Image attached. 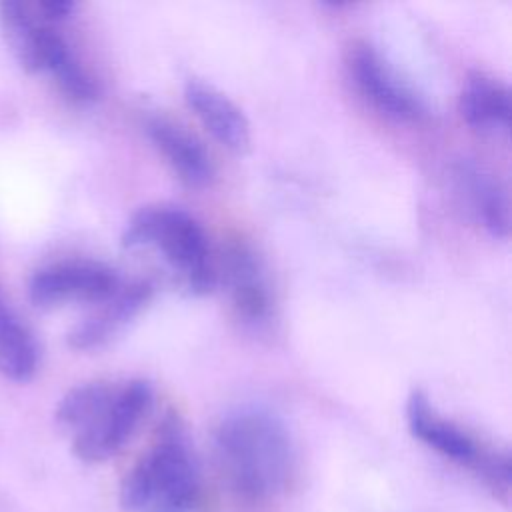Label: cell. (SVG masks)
Wrapping results in <instances>:
<instances>
[{"instance_id": "15", "label": "cell", "mask_w": 512, "mask_h": 512, "mask_svg": "<svg viewBox=\"0 0 512 512\" xmlns=\"http://www.w3.org/2000/svg\"><path fill=\"white\" fill-rule=\"evenodd\" d=\"M38 344L0 290V374L26 382L38 368Z\"/></svg>"}, {"instance_id": "2", "label": "cell", "mask_w": 512, "mask_h": 512, "mask_svg": "<svg viewBox=\"0 0 512 512\" xmlns=\"http://www.w3.org/2000/svg\"><path fill=\"white\" fill-rule=\"evenodd\" d=\"M120 244L128 250L154 248L192 294H206L218 282L202 224L176 204L156 202L136 210Z\"/></svg>"}, {"instance_id": "6", "label": "cell", "mask_w": 512, "mask_h": 512, "mask_svg": "<svg viewBox=\"0 0 512 512\" xmlns=\"http://www.w3.org/2000/svg\"><path fill=\"white\" fill-rule=\"evenodd\" d=\"M154 390L148 380L132 378L114 386L94 416L72 434V450L84 462H104L134 434L152 406Z\"/></svg>"}, {"instance_id": "12", "label": "cell", "mask_w": 512, "mask_h": 512, "mask_svg": "<svg viewBox=\"0 0 512 512\" xmlns=\"http://www.w3.org/2000/svg\"><path fill=\"white\" fill-rule=\"evenodd\" d=\"M454 180L476 220L492 236L506 238L510 232V200L504 184L468 160L454 166Z\"/></svg>"}, {"instance_id": "9", "label": "cell", "mask_w": 512, "mask_h": 512, "mask_svg": "<svg viewBox=\"0 0 512 512\" xmlns=\"http://www.w3.org/2000/svg\"><path fill=\"white\" fill-rule=\"evenodd\" d=\"M142 126L154 148L166 158L184 184L192 188L210 184L214 178V162L192 132L162 112L146 114Z\"/></svg>"}, {"instance_id": "4", "label": "cell", "mask_w": 512, "mask_h": 512, "mask_svg": "<svg viewBox=\"0 0 512 512\" xmlns=\"http://www.w3.org/2000/svg\"><path fill=\"white\" fill-rule=\"evenodd\" d=\"M0 22L8 46L28 72H46L76 102L98 98V84L76 58L68 42L38 18L26 2H0Z\"/></svg>"}, {"instance_id": "8", "label": "cell", "mask_w": 512, "mask_h": 512, "mask_svg": "<svg viewBox=\"0 0 512 512\" xmlns=\"http://www.w3.org/2000/svg\"><path fill=\"white\" fill-rule=\"evenodd\" d=\"M122 288L114 268L96 260H64L40 268L28 284L30 302L58 308L70 302L102 304Z\"/></svg>"}, {"instance_id": "11", "label": "cell", "mask_w": 512, "mask_h": 512, "mask_svg": "<svg viewBox=\"0 0 512 512\" xmlns=\"http://www.w3.org/2000/svg\"><path fill=\"white\" fill-rule=\"evenodd\" d=\"M184 100L206 130L232 152L250 146V124L242 108L216 86L190 78L184 86Z\"/></svg>"}, {"instance_id": "7", "label": "cell", "mask_w": 512, "mask_h": 512, "mask_svg": "<svg viewBox=\"0 0 512 512\" xmlns=\"http://www.w3.org/2000/svg\"><path fill=\"white\" fill-rule=\"evenodd\" d=\"M346 66L356 90L380 114L400 122H416L426 114L418 92L368 42L348 48Z\"/></svg>"}, {"instance_id": "10", "label": "cell", "mask_w": 512, "mask_h": 512, "mask_svg": "<svg viewBox=\"0 0 512 512\" xmlns=\"http://www.w3.org/2000/svg\"><path fill=\"white\" fill-rule=\"evenodd\" d=\"M216 274L218 278L222 276L232 306L240 318L258 324L270 316V288L262 262L250 246L242 242L230 244L224 250L220 266H216Z\"/></svg>"}, {"instance_id": "16", "label": "cell", "mask_w": 512, "mask_h": 512, "mask_svg": "<svg viewBox=\"0 0 512 512\" xmlns=\"http://www.w3.org/2000/svg\"><path fill=\"white\" fill-rule=\"evenodd\" d=\"M114 386L116 382H106V380H92V382L74 386L62 396L58 404L56 422L70 434H76L94 416V412L108 400Z\"/></svg>"}, {"instance_id": "14", "label": "cell", "mask_w": 512, "mask_h": 512, "mask_svg": "<svg viewBox=\"0 0 512 512\" xmlns=\"http://www.w3.org/2000/svg\"><path fill=\"white\" fill-rule=\"evenodd\" d=\"M458 108L462 118L480 130H506L510 126V88L496 76L472 70L462 86Z\"/></svg>"}, {"instance_id": "17", "label": "cell", "mask_w": 512, "mask_h": 512, "mask_svg": "<svg viewBox=\"0 0 512 512\" xmlns=\"http://www.w3.org/2000/svg\"><path fill=\"white\" fill-rule=\"evenodd\" d=\"M32 8L36 14H42L38 16L42 20H62L74 12L76 4L70 0H40Z\"/></svg>"}, {"instance_id": "5", "label": "cell", "mask_w": 512, "mask_h": 512, "mask_svg": "<svg viewBox=\"0 0 512 512\" xmlns=\"http://www.w3.org/2000/svg\"><path fill=\"white\" fill-rule=\"evenodd\" d=\"M406 422L410 432L456 464L474 468L494 488L508 490L510 486V456L508 452L484 450L458 424L442 418L422 390H412L406 402Z\"/></svg>"}, {"instance_id": "3", "label": "cell", "mask_w": 512, "mask_h": 512, "mask_svg": "<svg viewBox=\"0 0 512 512\" xmlns=\"http://www.w3.org/2000/svg\"><path fill=\"white\" fill-rule=\"evenodd\" d=\"M200 490V468L192 448L170 426L138 458L120 484L126 512H188Z\"/></svg>"}, {"instance_id": "13", "label": "cell", "mask_w": 512, "mask_h": 512, "mask_svg": "<svg viewBox=\"0 0 512 512\" xmlns=\"http://www.w3.org/2000/svg\"><path fill=\"white\" fill-rule=\"evenodd\" d=\"M152 290L148 280H136L122 286L112 298L102 302V308L94 316L80 322L68 334V344L76 350H90L104 344L148 304Z\"/></svg>"}, {"instance_id": "1", "label": "cell", "mask_w": 512, "mask_h": 512, "mask_svg": "<svg viewBox=\"0 0 512 512\" xmlns=\"http://www.w3.org/2000/svg\"><path fill=\"white\" fill-rule=\"evenodd\" d=\"M214 458L230 488L250 500L284 492L296 468L286 424L264 408L226 414L214 430Z\"/></svg>"}]
</instances>
